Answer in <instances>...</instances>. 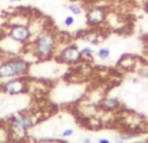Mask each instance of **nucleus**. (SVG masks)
I'll return each instance as SVG.
<instances>
[{"label": "nucleus", "mask_w": 148, "mask_h": 143, "mask_svg": "<svg viewBox=\"0 0 148 143\" xmlns=\"http://www.w3.org/2000/svg\"><path fill=\"white\" fill-rule=\"evenodd\" d=\"M147 48H148V43H147Z\"/></svg>", "instance_id": "22"}, {"label": "nucleus", "mask_w": 148, "mask_h": 143, "mask_svg": "<svg viewBox=\"0 0 148 143\" xmlns=\"http://www.w3.org/2000/svg\"><path fill=\"white\" fill-rule=\"evenodd\" d=\"M24 0H9V3L12 4H17V3H23Z\"/></svg>", "instance_id": "19"}, {"label": "nucleus", "mask_w": 148, "mask_h": 143, "mask_svg": "<svg viewBox=\"0 0 148 143\" xmlns=\"http://www.w3.org/2000/svg\"><path fill=\"white\" fill-rule=\"evenodd\" d=\"M67 9L70 11V13L72 14V16H80V14L84 13L83 7H81L80 4H77V3H70L67 5Z\"/></svg>", "instance_id": "11"}, {"label": "nucleus", "mask_w": 148, "mask_h": 143, "mask_svg": "<svg viewBox=\"0 0 148 143\" xmlns=\"http://www.w3.org/2000/svg\"><path fill=\"white\" fill-rule=\"evenodd\" d=\"M135 135L134 134H117L114 137V143H126V142H129L130 139H132Z\"/></svg>", "instance_id": "13"}, {"label": "nucleus", "mask_w": 148, "mask_h": 143, "mask_svg": "<svg viewBox=\"0 0 148 143\" xmlns=\"http://www.w3.org/2000/svg\"><path fill=\"white\" fill-rule=\"evenodd\" d=\"M143 77L147 78V80H148V66L144 69V70H143Z\"/></svg>", "instance_id": "18"}, {"label": "nucleus", "mask_w": 148, "mask_h": 143, "mask_svg": "<svg viewBox=\"0 0 148 143\" xmlns=\"http://www.w3.org/2000/svg\"><path fill=\"white\" fill-rule=\"evenodd\" d=\"M101 38H102V34L100 33L98 30H89L85 31V33L81 35V39L87 44H90V46H97L98 43L101 42Z\"/></svg>", "instance_id": "9"}, {"label": "nucleus", "mask_w": 148, "mask_h": 143, "mask_svg": "<svg viewBox=\"0 0 148 143\" xmlns=\"http://www.w3.org/2000/svg\"><path fill=\"white\" fill-rule=\"evenodd\" d=\"M97 143H112V140H110L109 138H98Z\"/></svg>", "instance_id": "16"}, {"label": "nucleus", "mask_w": 148, "mask_h": 143, "mask_svg": "<svg viewBox=\"0 0 148 143\" xmlns=\"http://www.w3.org/2000/svg\"><path fill=\"white\" fill-rule=\"evenodd\" d=\"M0 25H1V21H0Z\"/></svg>", "instance_id": "23"}, {"label": "nucleus", "mask_w": 148, "mask_h": 143, "mask_svg": "<svg viewBox=\"0 0 148 143\" xmlns=\"http://www.w3.org/2000/svg\"><path fill=\"white\" fill-rule=\"evenodd\" d=\"M75 134V130L72 129V127H66L63 132H62V137L63 138H70V137H72V135Z\"/></svg>", "instance_id": "15"}, {"label": "nucleus", "mask_w": 148, "mask_h": 143, "mask_svg": "<svg viewBox=\"0 0 148 143\" xmlns=\"http://www.w3.org/2000/svg\"><path fill=\"white\" fill-rule=\"evenodd\" d=\"M29 72V63L23 57H11L0 63V80L25 77Z\"/></svg>", "instance_id": "2"}, {"label": "nucleus", "mask_w": 148, "mask_h": 143, "mask_svg": "<svg viewBox=\"0 0 148 143\" xmlns=\"http://www.w3.org/2000/svg\"><path fill=\"white\" fill-rule=\"evenodd\" d=\"M58 60L62 64H66V65H77L81 61H84V59L77 44L70 43L59 51Z\"/></svg>", "instance_id": "6"}, {"label": "nucleus", "mask_w": 148, "mask_h": 143, "mask_svg": "<svg viewBox=\"0 0 148 143\" xmlns=\"http://www.w3.org/2000/svg\"><path fill=\"white\" fill-rule=\"evenodd\" d=\"M37 118L29 112H18L8 118V130L11 134L23 137L36 125Z\"/></svg>", "instance_id": "3"}, {"label": "nucleus", "mask_w": 148, "mask_h": 143, "mask_svg": "<svg viewBox=\"0 0 148 143\" xmlns=\"http://www.w3.org/2000/svg\"><path fill=\"white\" fill-rule=\"evenodd\" d=\"M81 51V55H83V59H92L93 56L96 55V50L93 48L90 44H87V46H84L83 48H80Z\"/></svg>", "instance_id": "10"}, {"label": "nucleus", "mask_w": 148, "mask_h": 143, "mask_svg": "<svg viewBox=\"0 0 148 143\" xmlns=\"http://www.w3.org/2000/svg\"><path fill=\"white\" fill-rule=\"evenodd\" d=\"M1 127H3V125H1V122H0V130H1Z\"/></svg>", "instance_id": "20"}, {"label": "nucleus", "mask_w": 148, "mask_h": 143, "mask_svg": "<svg viewBox=\"0 0 148 143\" xmlns=\"http://www.w3.org/2000/svg\"><path fill=\"white\" fill-rule=\"evenodd\" d=\"M81 142L83 143H93V139H92V137H84L83 139H81Z\"/></svg>", "instance_id": "17"}, {"label": "nucleus", "mask_w": 148, "mask_h": 143, "mask_svg": "<svg viewBox=\"0 0 148 143\" xmlns=\"http://www.w3.org/2000/svg\"><path fill=\"white\" fill-rule=\"evenodd\" d=\"M96 53H97V57L100 60H108L112 55V51H110V47H101L97 50Z\"/></svg>", "instance_id": "12"}, {"label": "nucleus", "mask_w": 148, "mask_h": 143, "mask_svg": "<svg viewBox=\"0 0 148 143\" xmlns=\"http://www.w3.org/2000/svg\"><path fill=\"white\" fill-rule=\"evenodd\" d=\"M73 24H75V17L71 14V16H66L64 20H63V25H64V28H71V26H73Z\"/></svg>", "instance_id": "14"}, {"label": "nucleus", "mask_w": 148, "mask_h": 143, "mask_svg": "<svg viewBox=\"0 0 148 143\" xmlns=\"http://www.w3.org/2000/svg\"><path fill=\"white\" fill-rule=\"evenodd\" d=\"M32 29L28 24H9L8 30H7V36L11 40L26 46L32 42Z\"/></svg>", "instance_id": "4"}, {"label": "nucleus", "mask_w": 148, "mask_h": 143, "mask_svg": "<svg viewBox=\"0 0 148 143\" xmlns=\"http://www.w3.org/2000/svg\"><path fill=\"white\" fill-rule=\"evenodd\" d=\"M106 17L108 12L102 5H93L85 12V22H87L88 26L93 29L103 25L106 21Z\"/></svg>", "instance_id": "7"}, {"label": "nucleus", "mask_w": 148, "mask_h": 143, "mask_svg": "<svg viewBox=\"0 0 148 143\" xmlns=\"http://www.w3.org/2000/svg\"><path fill=\"white\" fill-rule=\"evenodd\" d=\"M121 100L117 96H105L100 103V108L103 112L112 113V112H117L121 108Z\"/></svg>", "instance_id": "8"}, {"label": "nucleus", "mask_w": 148, "mask_h": 143, "mask_svg": "<svg viewBox=\"0 0 148 143\" xmlns=\"http://www.w3.org/2000/svg\"><path fill=\"white\" fill-rule=\"evenodd\" d=\"M147 7H148V1H147Z\"/></svg>", "instance_id": "21"}, {"label": "nucleus", "mask_w": 148, "mask_h": 143, "mask_svg": "<svg viewBox=\"0 0 148 143\" xmlns=\"http://www.w3.org/2000/svg\"><path fill=\"white\" fill-rule=\"evenodd\" d=\"M58 36L51 31H41L32 42V52L34 57L45 61L54 57L58 50Z\"/></svg>", "instance_id": "1"}, {"label": "nucleus", "mask_w": 148, "mask_h": 143, "mask_svg": "<svg viewBox=\"0 0 148 143\" xmlns=\"http://www.w3.org/2000/svg\"><path fill=\"white\" fill-rule=\"evenodd\" d=\"M0 91H3L7 95L11 96H16V95H21L29 91V81L25 77H17L11 78V80L4 81L3 83H0Z\"/></svg>", "instance_id": "5"}]
</instances>
